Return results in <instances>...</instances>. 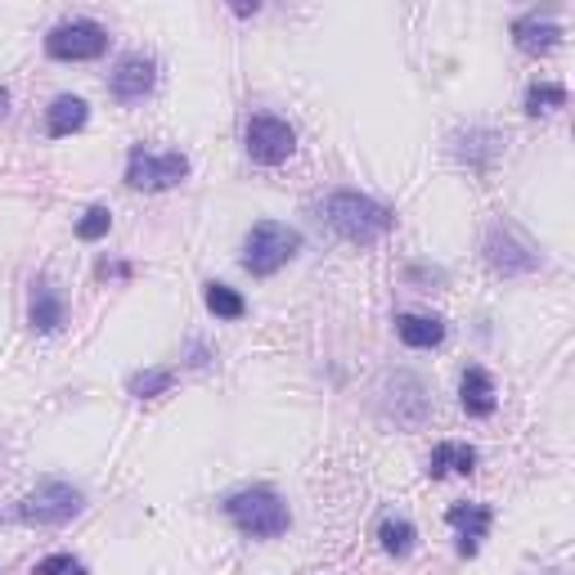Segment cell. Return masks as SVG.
<instances>
[{
  "label": "cell",
  "mask_w": 575,
  "mask_h": 575,
  "mask_svg": "<svg viewBox=\"0 0 575 575\" xmlns=\"http://www.w3.org/2000/svg\"><path fill=\"white\" fill-rule=\"evenodd\" d=\"M203 301H207V311L216 315V320H243L248 315V301L235 292V288H229V284H207L203 288Z\"/></svg>",
  "instance_id": "obj_19"
},
{
  "label": "cell",
  "mask_w": 575,
  "mask_h": 575,
  "mask_svg": "<svg viewBox=\"0 0 575 575\" xmlns=\"http://www.w3.org/2000/svg\"><path fill=\"white\" fill-rule=\"evenodd\" d=\"M490 508L486 504H454L450 513H445V522L458 530V553L464 558H472L477 549H481V540H486V530H490Z\"/></svg>",
  "instance_id": "obj_10"
},
{
  "label": "cell",
  "mask_w": 575,
  "mask_h": 575,
  "mask_svg": "<svg viewBox=\"0 0 575 575\" xmlns=\"http://www.w3.org/2000/svg\"><path fill=\"white\" fill-rule=\"evenodd\" d=\"M458 405H464L472 418H490L494 405H500V392H494V378L486 369H468L464 382H458Z\"/></svg>",
  "instance_id": "obj_12"
},
{
  "label": "cell",
  "mask_w": 575,
  "mask_h": 575,
  "mask_svg": "<svg viewBox=\"0 0 575 575\" xmlns=\"http://www.w3.org/2000/svg\"><path fill=\"white\" fill-rule=\"evenodd\" d=\"M108 229H112V212L108 207H91L82 220H76V239H82V243H99Z\"/></svg>",
  "instance_id": "obj_22"
},
{
  "label": "cell",
  "mask_w": 575,
  "mask_h": 575,
  "mask_svg": "<svg viewBox=\"0 0 575 575\" xmlns=\"http://www.w3.org/2000/svg\"><path fill=\"white\" fill-rule=\"evenodd\" d=\"M27 320H32V328H41V333H59L63 328V320H68V306H63V297H59V288L55 284H32V311H27Z\"/></svg>",
  "instance_id": "obj_14"
},
{
  "label": "cell",
  "mask_w": 575,
  "mask_h": 575,
  "mask_svg": "<svg viewBox=\"0 0 575 575\" xmlns=\"http://www.w3.org/2000/svg\"><path fill=\"white\" fill-rule=\"evenodd\" d=\"M378 544L387 549L392 558H409L414 544H418V530H414L405 517H382V526H378Z\"/></svg>",
  "instance_id": "obj_18"
},
{
  "label": "cell",
  "mask_w": 575,
  "mask_h": 575,
  "mask_svg": "<svg viewBox=\"0 0 575 575\" xmlns=\"http://www.w3.org/2000/svg\"><path fill=\"white\" fill-rule=\"evenodd\" d=\"M328 225L337 229L347 243H373L382 239L387 229L396 225V212L387 203H378L369 194H356V189H337V194H328V207H324Z\"/></svg>",
  "instance_id": "obj_1"
},
{
  "label": "cell",
  "mask_w": 575,
  "mask_h": 575,
  "mask_svg": "<svg viewBox=\"0 0 575 575\" xmlns=\"http://www.w3.org/2000/svg\"><path fill=\"white\" fill-rule=\"evenodd\" d=\"M171 382H176L171 369H140V373H131L127 392H131L135 400H153V396H167V392H171Z\"/></svg>",
  "instance_id": "obj_20"
},
{
  "label": "cell",
  "mask_w": 575,
  "mask_h": 575,
  "mask_svg": "<svg viewBox=\"0 0 575 575\" xmlns=\"http://www.w3.org/2000/svg\"><path fill=\"white\" fill-rule=\"evenodd\" d=\"M558 108H566V86H558V82H535L526 91V112H530V118H544V112H558Z\"/></svg>",
  "instance_id": "obj_21"
},
{
  "label": "cell",
  "mask_w": 575,
  "mask_h": 575,
  "mask_svg": "<svg viewBox=\"0 0 575 575\" xmlns=\"http://www.w3.org/2000/svg\"><path fill=\"white\" fill-rule=\"evenodd\" d=\"M513 41H517V50L522 55H553L558 50V41H562V27L553 23V19H540V14H526V19H517L513 23Z\"/></svg>",
  "instance_id": "obj_11"
},
{
  "label": "cell",
  "mask_w": 575,
  "mask_h": 575,
  "mask_svg": "<svg viewBox=\"0 0 575 575\" xmlns=\"http://www.w3.org/2000/svg\"><path fill=\"white\" fill-rule=\"evenodd\" d=\"M153 86H158V68H153V59H144V55H127L108 76L112 99H122V104H140Z\"/></svg>",
  "instance_id": "obj_9"
},
{
  "label": "cell",
  "mask_w": 575,
  "mask_h": 575,
  "mask_svg": "<svg viewBox=\"0 0 575 575\" xmlns=\"http://www.w3.org/2000/svg\"><path fill=\"white\" fill-rule=\"evenodd\" d=\"M82 490L68 486V481H46V486H36L32 494H23L14 517L27 522V526H63L72 522L76 513H82Z\"/></svg>",
  "instance_id": "obj_4"
},
{
  "label": "cell",
  "mask_w": 575,
  "mask_h": 575,
  "mask_svg": "<svg viewBox=\"0 0 575 575\" xmlns=\"http://www.w3.org/2000/svg\"><path fill=\"white\" fill-rule=\"evenodd\" d=\"M5 118H10V91L0 86V122H5Z\"/></svg>",
  "instance_id": "obj_25"
},
{
  "label": "cell",
  "mask_w": 575,
  "mask_h": 575,
  "mask_svg": "<svg viewBox=\"0 0 575 575\" xmlns=\"http://www.w3.org/2000/svg\"><path fill=\"white\" fill-rule=\"evenodd\" d=\"M99 275H104V279H108V275H112V279H127V275H131V265H122V261H104V265H99Z\"/></svg>",
  "instance_id": "obj_24"
},
{
  "label": "cell",
  "mask_w": 575,
  "mask_h": 575,
  "mask_svg": "<svg viewBox=\"0 0 575 575\" xmlns=\"http://www.w3.org/2000/svg\"><path fill=\"white\" fill-rule=\"evenodd\" d=\"M486 261L500 275H530L535 265H540V252H535V243L517 225H494L486 235Z\"/></svg>",
  "instance_id": "obj_8"
},
{
  "label": "cell",
  "mask_w": 575,
  "mask_h": 575,
  "mask_svg": "<svg viewBox=\"0 0 575 575\" xmlns=\"http://www.w3.org/2000/svg\"><path fill=\"white\" fill-rule=\"evenodd\" d=\"M86 118H91L86 99H76V95H59V99L50 104L46 131H50L55 140H63V135H72V131H82V127H86Z\"/></svg>",
  "instance_id": "obj_17"
},
{
  "label": "cell",
  "mask_w": 575,
  "mask_h": 575,
  "mask_svg": "<svg viewBox=\"0 0 575 575\" xmlns=\"http://www.w3.org/2000/svg\"><path fill=\"white\" fill-rule=\"evenodd\" d=\"M225 517L235 522L243 535H252V540H275V535H284L292 526L288 504L279 500L271 486H252V490L229 494V500H225Z\"/></svg>",
  "instance_id": "obj_2"
},
{
  "label": "cell",
  "mask_w": 575,
  "mask_h": 575,
  "mask_svg": "<svg viewBox=\"0 0 575 575\" xmlns=\"http://www.w3.org/2000/svg\"><path fill=\"white\" fill-rule=\"evenodd\" d=\"M108 50V32L95 19H68L46 36V55L59 63H86Z\"/></svg>",
  "instance_id": "obj_6"
},
{
  "label": "cell",
  "mask_w": 575,
  "mask_h": 575,
  "mask_svg": "<svg viewBox=\"0 0 575 575\" xmlns=\"http://www.w3.org/2000/svg\"><path fill=\"white\" fill-rule=\"evenodd\" d=\"M32 575H86V566L76 562L72 553H55V558H41V562H36Z\"/></svg>",
  "instance_id": "obj_23"
},
{
  "label": "cell",
  "mask_w": 575,
  "mask_h": 575,
  "mask_svg": "<svg viewBox=\"0 0 575 575\" xmlns=\"http://www.w3.org/2000/svg\"><path fill=\"white\" fill-rule=\"evenodd\" d=\"M468 472H477V450L464 441H441L428 458V477H436V481L441 477H468Z\"/></svg>",
  "instance_id": "obj_13"
},
{
  "label": "cell",
  "mask_w": 575,
  "mask_h": 575,
  "mask_svg": "<svg viewBox=\"0 0 575 575\" xmlns=\"http://www.w3.org/2000/svg\"><path fill=\"white\" fill-rule=\"evenodd\" d=\"M243 144H248V158L261 163V167H279L292 158V148H297V135L284 118H275V112H256V118L248 122L243 131Z\"/></svg>",
  "instance_id": "obj_7"
},
{
  "label": "cell",
  "mask_w": 575,
  "mask_h": 575,
  "mask_svg": "<svg viewBox=\"0 0 575 575\" xmlns=\"http://www.w3.org/2000/svg\"><path fill=\"white\" fill-rule=\"evenodd\" d=\"M396 333H400L405 347H414V351H432V347H441V342H445V324L436 315H400Z\"/></svg>",
  "instance_id": "obj_15"
},
{
  "label": "cell",
  "mask_w": 575,
  "mask_h": 575,
  "mask_svg": "<svg viewBox=\"0 0 575 575\" xmlns=\"http://www.w3.org/2000/svg\"><path fill=\"white\" fill-rule=\"evenodd\" d=\"M184 176H189L184 153H148L144 144H135L131 158H127V184L144 189V194H163V189L180 184Z\"/></svg>",
  "instance_id": "obj_5"
},
{
  "label": "cell",
  "mask_w": 575,
  "mask_h": 575,
  "mask_svg": "<svg viewBox=\"0 0 575 575\" xmlns=\"http://www.w3.org/2000/svg\"><path fill=\"white\" fill-rule=\"evenodd\" d=\"M301 252V235L292 225H279V220H261L252 225V235L243 243V271L265 279V275H275L284 271V265Z\"/></svg>",
  "instance_id": "obj_3"
},
{
  "label": "cell",
  "mask_w": 575,
  "mask_h": 575,
  "mask_svg": "<svg viewBox=\"0 0 575 575\" xmlns=\"http://www.w3.org/2000/svg\"><path fill=\"white\" fill-rule=\"evenodd\" d=\"M500 148H504V140L494 135V131H468V135H454V153L464 158L468 167H477V171H486L494 158H500Z\"/></svg>",
  "instance_id": "obj_16"
}]
</instances>
